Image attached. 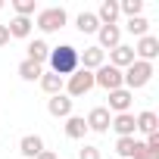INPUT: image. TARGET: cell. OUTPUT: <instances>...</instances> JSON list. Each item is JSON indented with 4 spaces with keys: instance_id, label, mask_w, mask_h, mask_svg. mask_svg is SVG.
Listing matches in <instances>:
<instances>
[{
    "instance_id": "cell-1",
    "label": "cell",
    "mask_w": 159,
    "mask_h": 159,
    "mask_svg": "<svg viewBox=\"0 0 159 159\" xmlns=\"http://www.w3.org/2000/svg\"><path fill=\"white\" fill-rule=\"evenodd\" d=\"M47 66L53 75L59 78H69L75 69H78V50L72 44H59V47H50V56H47Z\"/></svg>"
},
{
    "instance_id": "cell-2",
    "label": "cell",
    "mask_w": 159,
    "mask_h": 159,
    "mask_svg": "<svg viewBox=\"0 0 159 159\" xmlns=\"http://www.w3.org/2000/svg\"><path fill=\"white\" fill-rule=\"evenodd\" d=\"M150 78H153V62H140V59H134V62L122 72V88H128V91L134 94V91H140V88L150 84Z\"/></svg>"
},
{
    "instance_id": "cell-3",
    "label": "cell",
    "mask_w": 159,
    "mask_h": 159,
    "mask_svg": "<svg viewBox=\"0 0 159 159\" xmlns=\"http://www.w3.org/2000/svg\"><path fill=\"white\" fill-rule=\"evenodd\" d=\"M44 34H53V31H59V28H66V22H69V13L62 10V7H47V10H38V16L31 19Z\"/></svg>"
},
{
    "instance_id": "cell-4",
    "label": "cell",
    "mask_w": 159,
    "mask_h": 159,
    "mask_svg": "<svg viewBox=\"0 0 159 159\" xmlns=\"http://www.w3.org/2000/svg\"><path fill=\"white\" fill-rule=\"evenodd\" d=\"M94 88V72H88V69H75L69 78H66V97L69 100H75V97H84L88 91Z\"/></svg>"
},
{
    "instance_id": "cell-5",
    "label": "cell",
    "mask_w": 159,
    "mask_h": 159,
    "mask_svg": "<svg viewBox=\"0 0 159 159\" xmlns=\"http://www.w3.org/2000/svg\"><path fill=\"white\" fill-rule=\"evenodd\" d=\"M94 88H103V91H119L122 88V72L109 62H103L97 72H94Z\"/></svg>"
},
{
    "instance_id": "cell-6",
    "label": "cell",
    "mask_w": 159,
    "mask_h": 159,
    "mask_svg": "<svg viewBox=\"0 0 159 159\" xmlns=\"http://www.w3.org/2000/svg\"><path fill=\"white\" fill-rule=\"evenodd\" d=\"M156 56H159V38H156V34H143V38H137L134 59H140V62H153Z\"/></svg>"
},
{
    "instance_id": "cell-7",
    "label": "cell",
    "mask_w": 159,
    "mask_h": 159,
    "mask_svg": "<svg viewBox=\"0 0 159 159\" xmlns=\"http://www.w3.org/2000/svg\"><path fill=\"white\" fill-rule=\"evenodd\" d=\"M88 131H97V134H106L109 131V125H112V116H109V109L106 106H94L91 112H88Z\"/></svg>"
},
{
    "instance_id": "cell-8",
    "label": "cell",
    "mask_w": 159,
    "mask_h": 159,
    "mask_svg": "<svg viewBox=\"0 0 159 159\" xmlns=\"http://www.w3.org/2000/svg\"><path fill=\"white\" fill-rule=\"evenodd\" d=\"M122 44V28L119 25H100L97 28V47L106 53V50H112V47H119Z\"/></svg>"
},
{
    "instance_id": "cell-9",
    "label": "cell",
    "mask_w": 159,
    "mask_h": 159,
    "mask_svg": "<svg viewBox=\"0 0 159 159\" xmlns=\"http://www.w3.org/2000/svg\"><path fill=\"white\" fill-rule=\"evenodd\" d=\"M106 62V53L94 44V47H84V53H78V69H88V72H97L100 66Z\"/></svg>"
},
{
    "instance_id": "cell-10",
    "label": "cell",
    "mask_w": 159,
    "mask_h": 159,
    "mask_svg": "<svg viewBox=\"0 0 159 159\" xmlns=\"http://www.w3.org/2000/svg\"><path fill=\"white\" fill-rule=\"evenodd\" d=\"M116 153H119L122 159L147 156V150H143V140H137V137H119V140H116ZM147 159H150V156H147Z\"/></svg>"
},
{
    "instance_id": "cell-11",
    "label": "cell",
    "mask_w": 159,
    "mask_h": 159,
    "mask_svg": "<svg viewBox=\"0 0 159 159\" xmlns=\"http://www.w3.org/2000/svg\"><path fill=\"white\" fill-rule=\"evenodd\" d=\"M131 100H134V94L128 91V88H119V91H109V112H131Z\"/></svg>"
},
{
    "instance_id": "cell-12",
    "label": "cell",
    "mask_w": 159,
    "mask_h": 159,
    "mask_svg": "<svg viewBox=\"0 0 159 159\" xmlns=\"http://www.w3.org/2000/svg\"><path fill=\"white\" fill-rule=\"evenodd\" d=\"M131 62H134V47L119 44V47H112V50H109V66H116L119 72H125Z\"/></svg>"
},
{
    "instance_id": "cell-13",
    "label": "cell",
    "mask_w": 159,
    "mask_h": 159,
    "mask_svg": "<svg viewBox=\"0 0 159 159\" xmlns=\"http://www.w3.org/2000/svg\"><path fill=\"white\" fill-rule=\"evenodd\" d=\"M72 103H75V100H69L66 94H56V97L47 100V112H50L53 119H69V116H72Z\"/></svg>"
},
{
    "instance_id": "cell-14",
    "label": "cell",
    "mask_w": 159,
    "mask_h": 159,
    "mask_svg": "<svg viewBox=\"0 0 159 159\" xmlns=\"http://www.w3.org/2000/svg\"><path fill=\"white\" fill-rule=\"evenodd\" d=\"M134 131H140V134H156L159 131V116L153 112V109H143L140 116H134Z\"/></svg>"
},
{
    "instance_id": "cell-15",
    "label": "cell",
    "mask_w": 159,
    "mask_h": 159,
    "mask_svg": "<svg viewBox=\"0 0 159 159\" xmlns=\"http://www.w3.org/2000/svg\"><path fill=\"white\" fill-rule=\"evenodd\" d=\"M119 137H134V112H119L112 116V125H109Z\"/></svg>"
},
{
    "instance_id": "cell-16",
    "label": "cell",
    "mask_w": 159,
    "mask_h": 159,
    "mask_svg": "<svg viewBox=\"0 0 159 159\" xmlns=\"http://www.w3.org/2000/svg\"><path fill=\"white\" fill-rule=\"evenodd\" d=\"M94 16H97V22H100V25H116V19L122 16V13H119V0H103L100 10H97Z\"/></svg>"
},
{
    "instance_id": "cell-17",
    "label": "cell",
    "mask_w": 159,
    "mask_h": 159,
    "mask_svg": "<svg viewBox=\"0 0 159 159\" xmlns=\"http://www.w3.org/2000/svg\"><path fill=\"white\" fill-rule=\"evenodd\" d=\"M41 150H44V140H41V134H25V137L19 140V153H22L25 159H34Z\"/></svg>"
},
{
    "instance_id": "cell-18",
    "label": "cell",
    "mask_w": 159,
    "mask_h": 159,
    "mask_svg": "<svg viewBox=\"0 0 159 159\" xmlns=\"http://www.w3.org/2000/svg\"><path fill=\"white\" fill-rule=\"evenodd\" d=\"M62 88H66V78H59V75H53V72H44V75H41V91H44V94L56 97V94H62Z\"/></svg>"
},
{
    "instance_id": "cell-19",
    "label": "cell",
    "mask_w": 159,
    "mask_h": 159,
    "mask_svg": "<svg viewBox=\"0 0 159 159\" xmlns=\"http://www.w3.org/2000/svg\"><path fill=\"white\" fill-rule=\"evenodd\" d=\"M84 134H88V122H84V116H69V119H66V137L81 140Z\"/></svg>"
},
{
    "instance_id": "cell-20",
    "label": "cell",
    "mask_w": 159,
    "mask_h": 159,
    "mask_svg": "<svg viewBox=\"0 0 159 159\" xmlns=\"http://www.w3.org/2000/svg\"><path fill=\"white\" fill-rule=\"evenodd\" d=\"M31 28H34V22H31V19H22V16H13V19H10V25H7L10 38H28V34H31Z\"/></svg>"
},
{
    "instance_id": "cell-21",
    "label": "cell",
    "mask_w": 159,
    "mask_h": 159,
    "mask_svg": "<svg viewBox=\"0 0 159 159\" xmlns=\"http://www.w3.org/2000/svg\"><path fill=\"white\" fill-rule=\"evenodd\" d=\"M41 75H44V66L41 62H31V59H22L19 62V78H22V81H41Z\"/></svg>"
},
{
    "instance_id": "cell-22",
    "label": "cell",
    "mask_w": 159,
    "mask_h": 159,
    "mask_svg": "<svg viewBox=\"0 0 159 159\" xmlns=\"http://www.w3.org/2000/svg\"><path fill=\"white\" fill-rule=\"evenodd\" d=\"M47 56H50V44H47V41H41V38H38V41H31V44H28V56H25V59H31V62H41V66H44V62H47Z\"/></svg>"
},
{
    "instance_id": "cell-23",
    "label": "cell",
    "mask_w": 159,
    "mask_h": 159,
    "mask_svg": "<svg viewBox=\"0 0 159 159\" xmlns=\"http://www.w3.org/2000/svg\"><path fill=\"white\" fill-rule=\"evenodd\" d=\"M75 25H78V31H81V34H97V28H100V22H97L94 13H78Z\"/></svg>"
},
{
    "instance_id": "cell-24",
    "label": "cell",
    "mask_w": 159,
    "mask_h": 159,
    "mask_svg": "<svg viewBox=\"0 0 159 159\" xmlns=\"http://www.w3.org/2000/svg\"><path fill=\"white\" fill-rule=\"evenodd\" d=\"M140 10H143V0H119V13L128 16V19L140 16Z\"/></svg>"
},
{
    "instance_id": "cell-25",
    "label": "cell",
    "mask_w": 159,
    "mask_h": 159,
    "mask_svg": "<svg viewBox=\"0 0 159 159\" xmlns=\"http://www.w3.org/2000/svg\"><path fill=\"white\" fill-rule=\"evenodd\" d=\"M13 10H16V16L31 19V16L38 13V3H34V0H13Z\"/></svg>"
},
{
    "instance_id": "cell-26",
    "label": "cell",
    "mask_w": 159,
    "mask_h": 159,
    "mask_svg": "<svg viewBox=\"0 0 159 159\" xmlns=\"http://www.w3.org/2000/svg\"><path fill=\"white\" fill-rule=\"evenodd\" d=\"M131 34H137V38H143V34H150L147 28H150V22L143 19V16H134V19H128V25H125Z\"/></svg>"
},
{
    "instance_id": "cell-27",
    "label": "cell",
    "mask_w": 159,
    "mask_h": 159,
    "mask_svg": "<svg viewBox=\"0 0 159 159\" xmlns=\"http://www.w3.org/2000/svg\"><path fill=\"white\" fill-rule=\"evenodd\" d=\"M78 159H103V153H100V147H94V143H84L81 150H78Z\"/></svg>"
},
{
    "instance_id": "cell-28",
    "label": "cell",
    "mask_w": 159,
    "mask_h": 159,
    "mask_svg": "<svg viewBox=\"0 0 159 159\" xmlns=\"http://www.w3.org/2000/svg\"><path fill=\"white\" fill-rule=\"evenodd\" d=\"M13 38H10V31H7V25H0V47H7Z\"/></svg>"
},
{
    "instance_id": "cell-29",
    "label": "cell",
    "mask_w": 159,
    "mask_h": 159,
    "mask_svg": "<svg viewBox=\"0 0 159 159\" xmlns=\"http://www.w3.org/2000/svg\"><path fill=\"white\" fill-rule=\"evenodd\" d=\"M34 159H59V156H56V153H53V150H41V153H38V156H34Z\"/></svg>"
},
{
    "instance_id": "cell-30",
    "label": "cell",
    "mask_w": 159,
    "mask_h": 159,
    "mask_svg": "<svg viewBox=\"0 0 159 159\" xmlns=\"http://www.w3.org/2000/svg\"><path fill=\"white\" fill-rule=\"evenodd\" d=\"M134 159H147V156H134Z\"/></svg>"
},
{
    "instance_id": "cell-31",
    "label": "cell",
    "mask_w": 159,
    "mask_h": 159,
    "mask_svg": "<svg viewBox=\"0 0 159 159\" xmlns=\"http://www.w3.org/2000/svg\"><path fill=\"white\" fill-rule=\"evenodd\" d=\"M0 10H3V3H0Z\"/></svg>"
}]
</instances>
